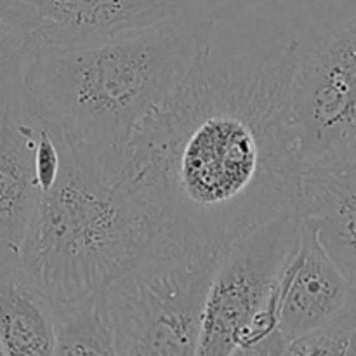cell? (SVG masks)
I'll return each instance as SVG.
<instances>
[{
  "label": "cell",
  "mask_w": 356,
  "mask_h": 356,
  "mask_svg": "<svg viewBox=\"0 0 356 356\" xmlns=\"http://www.w3.org/2000/svg\"><path fill=\"white\" fill-rule=\"evenodd\" d=\"M292 68L294 38L235 56L209 49L139 124L122 179L145 225L141 256L222 254L256 226L298 214Z\"/></svg>",
  "instance_id": "6da1fadb"
},
{
  "label": "cell",
  "mask_w": 356,
  "mask_h": 356,
  "mask_svg": "<svg viewBox=\"0 0 356 356\" xmlns=\"http://www.w3.org/2000/svg\"><path fill=\"white\" fill-rule=\"evenodd\" d=\"M214 23L184 14L115 40L68 51L37 47L23 87L42 117L111 165L132 134L211 49Z\"/></svg>",
  "instance_id": "7a4b0ae2"
},
{
  "label": "cell",
  "mask_w": 356,
  "mask_h": 356,
  "mask_svg": "<svg viewBox=\"0 0 356 356\" xmlns=\"http://www.w3.org/2000/svg\"><path fill=\"white\" fill-rule=\"evenodd\" d=\"M61 145L59 176L38 195L19 250L52 313L103 294L141 256L146 242L120 167L63 131Z\"/></svg>",
  "instance_id": "3957f363"
},
{
  "label": "cell",
  "mask_w": 356,
  "mask_h": 356,
  "mask_svg": "<svg viewBox=\"0 0 356 356\" xmlns=\"http://www.w3.org/2000/svg\"><path fill=\"white\" fill-rule=\"evenodd\" d=\"M299 233L298 214L280 216L222 250L205 301L198 356L285 355L278 287Z\"/></svg>",
  "instance_id": "277c9868"
},
{
  "label": "cell",
  "mask_w": 356,
  "mask_h": 356,
  "mask_svg": "<svg viewBox=\"0 0 356 356\" xmlns=\"http://www.w3.org/2000/svg\"><path fill=\"white\" fill-rule=\"evenodd\" d=\"M221 254L141 256L103 292L115 353L197 355L205 301Z\"/></svg>",
  "instance_id": "5b68a950"
},
{
  "label": "cell",
  "mask_w": 356,
  "mask_h": 356,
  "mask_svg": "<svg viewBox=\"0 0 356 356\" xmlns=\"http://www.w3.org/2000/svg\"><path fill=\"white\" fill-rule=\"evenodd\" d=\"M291 110L302 163L356 143V13L329 30L294 38Z\"/></svg>",
  "instance_id": "8992f818"
},
{
  "label": "cell",
  "mask_w": 356,
  "mask_h": 356,
  "mask_svg": "<svg viewBox=\"0 0 356 356\" xmlns=\"http://www.w3.org/2000/svg\"><path fill=\"white\" fill-rule=\"evenodd\" d=\"M37 17V45L89 47L184 16L202 14L188 0H19ZM204 16V14H202Z\"/></svg>",
  "instance_id": "52a82bcc"
},
{
  "label": "cell",
  "mask_w": 356,
  "mask_h": 356,
  "mask_svg": "<svg viewBox=\"0 0 356 356\" xmlns=\"http://www.w3.org/2000/svg\"><path fill=\"white\" fill-rule=\"evenodd\" d=\"M44 117L24 87L0 97V249L21 250L40 188L35 148Z\"/></svg>",
  "instance_id": "ba28073f"
},
{
  "label": "cell",
  "mask_w": 356,
  "mask_h": 356,
  "mask_svg": "<svg viewBox=\"0 0 356 356\" xmlns=\"http://www.w3.org/2000/svg\"><path fill=\"white\" fill-rule=\"evenodd\" d=\"M351 294L353 287L320 245L313 225L301 219L298 247L278 287V330L285 344L325 325Z\"/></svg>",
  "instance_id": "9c48e42d"
},
{
  "label": "cell",
  "mask_w": 356,
  "mask_h": 356,
  "mask_svg": "<svg viewBox=\"0 0 356 356\" xmlns=\"http://www.w3.org/2000/svg\"><path fill=\"white\" fill-rule=\"evenodd\" d=\"M298 216L312 222L320 245L356 289V143L306 163Z\"/></svg>",
  "instance_id": "30bf717a"
},
{
  "label": "cell",
  "mask_w": 356,
  "mask_h": 356,
  "mask_svg": "<svg viewBox=\"0 0 356 356\" xmlns=\"http://www.w3.org/2000/svg\"><path fill=\"white\" fill-rule=\"evenodd\" d=\"M54 315L21 261L0 249V348L2 355H54Z\"/></svg>",
  "instance_id": "8fae6325"
},
{
  "label": "cell",
  "mask_w": 356,
  "mask_h": 356,
  "mask_svg": "<svg viewBox=\"0 0 356 356\" xmlns=\"http://www.w3.org/2000/svg\"><path fill=\"white\" fill-rule=\"evenodd\" d=\"M52 315L54 355H117L103 294Z\"/></svg>",
  "instance_id": "7c38bea8"
},
{
  "label": "cell",
  "mask_w": 356,
  "mask_h": 356,
  "mask_svg": "<svg viewBox=\"0 0 356 356\" xmlns=\"http://www.w3.org/2000/svg\"><path fill=\"white\" fill-rule=\"evenodd\" d=\"M35 47L33 31L0 21V97L23 86L24 65Z\"/></svg>",
  "instance_id": "4fadbf2b"
},
{
  "label": "cell",
  "mask_w": 356,
  "mask_h": 356,
  "mask_svg": "<svg viewBox=\"0 0 356 356\" xmlns=\"http://www.w3.org/2000/svg\"><path fill=\"white\" fill-rule=\"evenodd\" d=\"M198 13L204 14L211 23H228L247 10L266 3L268 0H188Z\"/></svg>",
  "instance_id": "5bb4252c"
},
{
  "label": "cell",
  "mask_w": 356,
  "mask_h": 356,
  "mask_svg": "<svg viewBox=\"0 0 356 356\" xmlns=\"http://www.w3.org/2000/svg\"><path fill=\"white\" fill-rule=\"evenodd\" d=\"M0 355H2V348H0Z\"/></svg>",
  "instance_id": "9a60e30c"
}]
</instances>
